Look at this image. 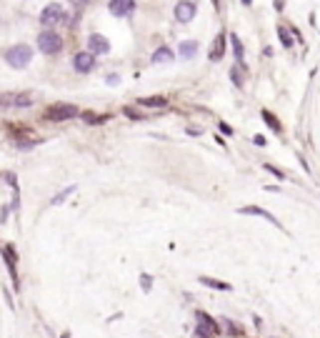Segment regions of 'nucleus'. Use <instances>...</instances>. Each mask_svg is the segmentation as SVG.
Instances as JSON below:
<instances>
[{"label":"nucleus","mask_w":320,"mask_h":338,"mask_svg":"<svg viewBox=\"0 0 320 338\" xmlns=\"http://www.w3.org/2000/svg\"><path fill=\"white\" fill-rule=\"evenodd\" d=\"M138 105H145V108H165V105H168V98H160V95L138 98Z\"/></svg>","instance_id":"f8f14e48"},{"label":"nucleus","mask_w":320,"mask_h":338,"mask_svg":"<svg viewBox=\"0 0 320 338\" xmlns=\"http://www.w3.org/2000/svg\"><path fill=\"white\" fill-rule=\"evenodd\" d=\"M195 318H198V323H200L203 328H208V331H210L213 336H218V333H220V323H215V321H213V318H210L208 313L198 311V313H195Z\"/></svg>","instance_id":"9d476101"},{"label":"nucleus","mask_w":320,"mask_h":338,"mask_svg":"<svg viewBox=\"0 0 320 338\" xmlns=\"http://www.w3.org/2000/svg\"><path fill=\"white\" fill-rule=\"evenodd\" d=\"M213 3H215V5H218V0H213Z\"/></svg>","instance_id":"473e14b6"},{"label":"nucleus","mask_w":320,"mask_h":338,"mask_svg":"<svg viewBox=\"0 0 320 338\" xmlns=\"http://www.w3.org/2000/svg\"><path fill=\"white\" fill-rule=\"evenodd\" d=\"M175 18L180 23H190L195 18V3H190V0H180V3L175 5Z\"/></svg>","instance_id":"1a4fd4ad"},{"label":"nucleus","mask_w":320,"mask_h":338,"mask_svg":"<svg viewBox=\"0 0 320 338\" xmlns=\"http://www.w3.org/2000/svg\"><path fill=\"white\" fill-rule=\"evenodd\" d=\"M243 3H245V5H250V3H253V0H243Z\"/></svg>","instance_id":"2f4dec72"},{"label":"nucleus","mask_w":320,"mask_h":338,"mask_svg":"<svg viewBox=\"0 0 320 338\" xmlns=\"http://www.w3.org/2000/svg\"><path fill=\"white\" fill-rule=\"evenodd\" d=\"M83 120L85 123H105L108 115H95V113H83Z\"/></svg>","instance_id":"412c9836"},{"label":"nucleus","mask_w":320,"mask_h":338,"mask_svg":"<svg viewBox=\"0 0 320 338\" xmlns=\"http://www.w3.org/2000/svg\"><path fill=\"white\" fill-rule=\"evenodd\" d=\"M240 213H245V216H260V218H268L270 223L280 226L278 218H273V213H268V211H263V208H258V206H245V208H240Z\"/></svg>","instance_id":"9b49d317"},{"label":"nucleus","mask_w":320,"mask_h":338,"mask_svg":"<svg viewBox=\"0 0 320 338\" xmlns=\"http://www.w3.org/2000/svg\"><path fill=\"white\" fill-rule=\"evenodd\" d=\"M123 113H125V115H128V118H133V120H143V118H145V115H143V113H135V110H133V108H123Z\"/></svg>","instance_id":"b1692460"},{"label":"nucleus","mask_w":320,"mask_h":338,"mask_svg":"<svg viewBox=\"0 0 320 338\" xmlns=\"http://www.w3.org/2000/svg\"><path fill=\"white\" fill-rule=\"evenodd\" d=\"M3 55H5V63H8L10 68L23 70V68H28L30 60H33V48L25 45V43H18V45H10Z\"/></svg>","instance_id":"f257e3e1"},{"label":"nucleus","mask_w":320,"mask_h":338,"mask_svg":"<svg viewBox=\"0 0 320 338\" xmlns=\"http://www.w3.org/2000/svg\"><path fill=\"white\" fill-rule=\"evenodd\" d=\"M253 143H255V145H265V138H263V135H255Z\"/></svg>","instance_id":"c756f323"},{"label":"nucleus","mask_w":320,"mask_h":338,"mask_svg":"<svg viewBox=\"0 0 320 338\" xmlns=\"http://www.w3.org/2000/svg\"><path fill=\"white\" fill-rule=\"evenodd\" d=\"M260 115H263V120H265V123H268V125H270L275 133H283V125H280V120H278V118H275L270 110H260Z\"/></svg>","instance_id":"dca6fc26"},{"label":"nucleus","mask_w":320,"mask_h":338,"mask_svg":"<svg viewBox=\"0 0 320 338\" xmlns=\"http://www.w3.org/2000/svg\"><path fill=\"white\" fill-rule=\"evenodd\" d=\"M218 128H220V130H223V133H228V135H230V133H233V128H230V125H225V123H218Z\"/></svg>","instance_id":"c85d7f7f"},{"label":"nucleus","mask_w":320,"mask_h":338,"mask_svg":"<svg viewBox=\"0 0 320 338\" xmlns=\"http://www.w3.org/2000/svg\"><path fill=\"white\" fill-rule=\"evenodd\" d=\"M140 283H143V291H150V288H153V276L143 273V276H140Z\"/></svg>","instance_id":"4be33fe9"},{"label":"nucleus","mask_w":320,"mask_h":338,"mask_svg":"<svg viewBox=\"0 0 320 338\" xmlns=\"http://www.w3.org/2000/svg\"><path fill=\"white\" fill-rule=\"evenodd\" d=\"M200 283H203V286H208V288H215V291H230V286H228V283L215 281V278H208V276H200Z\"/></svg>","instance_id":"f3484780"},{"label":"nucleus","mask_w":320,"mask_h":338,"mask_svg":"<svg viewBox=\"0 0 320 338\" xmlns=\"http://www.w3.org/2000/svg\"><path fill=\"white\" fill-rule=\"evenodd\" d=\"M73 3H78V5H83V3H88V0H73Z\"/></svg>","instance_id":"7c9ffc66"},{"label":"nucleus","mask_w":320,"mask_h":338,"mask_svg":"<svg viewBox=\"0 0 320 338\" xmlns=\"http://www.w3.org/2000/svg\"><path fill=\"white\" fill-rule=\"evenodd\" d=\"M230 43H233L235 58H238V60H243V43H240V38H238V35H230Z\"/></svg>","instance_id":"aec40b11"},{"label":"nucleus","mask_w":320,"mask_h":338,"mask_svg":"<svg viewBox=\"0 0 320 338\" xmlns=\"http://www.w3.org/2000/svg\"><path fill=\"white\" fill-rule=\"evenodd\" d=\"M108 10L115 15V18H125L135 10V0H110L108 3Z\"/></svg>","instance_id":"0eeeda50"},{"label":"nucleus","mask_w":320,"mask_h":338,"mask_svg":"<svg viewBox=\"0 0 320 338\" xmlns=\"http://www.w3.org/2000/svg\"><path fill=\"white\" fill-rule=\"evenodd\" d=\"M108 50H110V43H108L105 35L93 33V35L88 38V53H93V55H105Z\"/></svg>","instance_id":"423d86ee"},{"label":"nucleus","mask_w":320,"mask_h":338,"mask_svg":"<svg viewBox=\"0 0 320 338\" xmlns=\"http://www.w3.org/2000/svg\"><path fill=\"white\" fill-rule=\"evenodd\" d=\"M195 53H198V43L195 40H183L180 43V58H195Z\"/></svg>","instance_id":"2eb2a0df"},{"label":"nucleus","mask_w":320,"mask_h":338,"mask_svg":"<svg viewBox=\"0 0 320 338\" xmlns=\"http://www.w3.org/2000/svg\"><path fill=\"white\" fill-rule=\"evenodd\" d=\"M223 53H225V38H223V35H218V38H215V43H213V48H210V60H220V58H223Z\"/></svg>","instance_id":"4468645a"},{"label":"nucleus","mask_w":320,"mask_h":338,"mask_svg":"<svg viewBox=\"0 0 320 338\" xmlns=\"http://www.w3.org/2000/svg\"><path fill=\"white\" fill-rule=\"evenodd\" d=\"M33 100L30 93H0V108H30Z\"/></svg>","instance_id":"20e7f679"},{"label":"nucleus","mask_w":320,"mask_h":338,"mask_svg":"<svg viewBox=\"0 0 320 338\" xmlns=\"http://www.w3.org/2000/svg\"><path fill=\"white\" fill-rule=\"evenodd\" d=\"M278 35H280V38H283V45H285V48H290V45H293V40H290V38H288V33H285V30H283V28H278Z\"/></svg>","instance_id":"393cba45"},{"label":"nucleus","mask_w":320,"mask_h":338,"mask_svg":"<svg viewBox=\"0 0 320 338\" xmlns=\"http://www.w3.org/2000/svg\"><path fill=\"white\" fill-rule=\"evenodd\" d=\"M195 338H213V333H210L208 328H203V326L198 323V328H195Z\"/></svg>","instance_id":"5701e85b"},{"label":"nucleus","mask_w":320,"mask_h":338,"mask_svg":"<svg viewBox=\"0 0 320 338\" xmlns=\"http://www.w3.org/2000/svg\"><path fill=\"white\" fill-rule=\"evenodd\" d=\"M78 115H80V110L73 103H53V105L45 108V120H55V123L70 120V118H78Z\"/></svg>","instance_id":"f03ea898"},{"label":"nucleus","mask_w":320,"mask_h":338,"mask_svg":"<svg viewBox=\"0 0 320 338\" xmlns=\"http://www.w3.org/2000/svg\"><path fill=\"white\" fill-rule=\"evenodd\" d=\"M230 75H233V83H235V85H243V78L238 75V68H233V70H230Z\"/></svg>","instance_id":"cd10ccee"},{"label":"nucleus","mask_w":320,"mask_h":338,"mask_svg":"<svg viewBox=\"0 0 320 338\" xmlns=\"http://www.w3.org/2000/svg\"><path fill=\"white\" fill-rule=\"evenodd\" d=\"M73 191H75V188H73V186H70V188H68V191H63V193H60V196H58V198H53V203H63V201H65V196H70V193H73Z\"/></svg>","instance_id":"a878e982"},{"label":"nucleus","mask_w":320,"mask_h":338,"mask_svg":"<svg viewBox=\"0 0 320 338\" xmlns=\"http://www.w3.org/2000/svg\"><path fill=\"white\" fill-rule=\"evenodd\" d=\"M220 323L225 326V331H228V333H230L233 338H238V336H243V328H240L238 323H233L230 318H220Z\"/></svg>","instance_id":"6ab92c4d"},{"label":"nucleus","mask_w":320,"mask_h":338,"mask_svg":"<svg viewBox=\"0 0 320 338\" xmlns=\"http://www.w3.org/2000/svg\"><path fill=\"white\" fill-rule=\"evenodd\" d=\"M170 60H173V50L165 48V45L158 48V50L153 53V63H155V65H160V63H170Z\"/></svg>","instance_id":"ddd939ff"},{"label":"nucleus","mask_w":320,"mask_h":338,"mask_svg":"<svg viewBox=\"0 0 320 338\" xmlns=\"http://www.w3.org/2000/svg\"><path fill=\"white\" fill-rule=\"evenodd\" d=\"M73 68H75L78 73H90V70L95 68V55H93V53H78V55L73 58Z\"/></svg>","instance_id":"6e6552de"},{"label":"nucleus","mask_w":320,"mask_h":338,"mask_svg":"<svg viewBox=\"0 0 320 338\" xmlns=\"http://www.w3.org/2000/svg\"><path fill=\"white\" fill-rule=\"evenodd\" d=\"M65 20V10L58 5V3H50V5H45L43 8V13H40V23L45 25V28H55L58 23H63Z\"/></svg>","instance_id":"39448f33"},{"label":"nucleus","mask_w":320,"mask_h":338,"mask_svg":"<svg viewBox=\"0 0 320 338\" xmlns=\"http://www.w3.org/2000/svg\"><path fill=\"white\" fill-rule=\"evenodd\" d=\"M3 256H5V263H8L13 278H15V248H13V246H5V248H3Z\"/></svg>","instance_id":"a211bd4d"},{"label":"nucleus","mask_w":320,"mask_h":338,"mask_svg":"<svg viewBox=\"0 0 320 338\" xmlns=\"http://www.w3.org/2000/svg\"><path fill=\"white\" fill-rule=\"evenodd\" d=\"M38 48L45 53V55H58L63 50V38L55 33V30H43L38 35Z\"/></svg>","instance_id":"7ed1b4c3"},{"label":"nucleus","mask_w":320,"mask_h":338,"mask_svg":"<svg viewBox=\"0 0 320 338\" xmlns=\"http://www.w3.org/2000/svg\"><path fill=\"white\" fill-rule=\"evenodd\" d=\"M265 168H268V171H270L273 176H278V178H285V173L280 171V168H275V165H265Z\"/></svg>","instance_id":"bb28decb"}]
</instances>
